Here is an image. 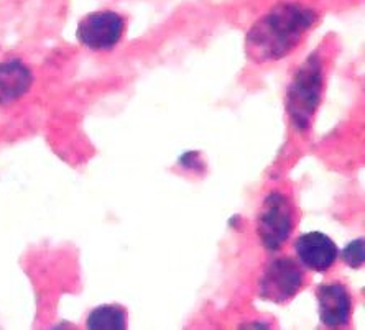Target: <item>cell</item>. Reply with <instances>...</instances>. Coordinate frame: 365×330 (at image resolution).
Listing matches in <instances>:
<instances>
[{"label":"cell","mask_w":365,"mask_h":330,"mask_svg":"<svg viewBox=\"0 0 365 330\" xmlns=\"http://www.w3.org/2000/svg\"><path fill=\"white\" fill-rule=\"evenodd\" d=\"M318 20L313 9L302 4L283 2L250 26L245 38V51L250 61L270 63L289 55L306 31Z\"/></svg>","instance_id":"1"},{"label":"cell","mask_w":365,"mask_h":330,"mask_svg":"<svg viewBox=\"0 0 365 330\" xmlns=\"http://www.w3.org/2000/svg\"><path fill=\"white\" fill-rule=\"evenodd\" d=\"M323 90V63L311 55L294 74L287 94V109L292 124L298 130H308L321 102Z\"/></svg>","instance_id":"2"},{"label":"cell","mask_w":365,"mask_h":330,"mask_svg":"<svg viewBox=\"0 0 365 330\" xmlns=\"http://www.w3.org/2000/svg\"><path fill=\"white\" fill-rule=\"evenodd\" d=\"M293 230V206L282 193L268 194L257 217V233L267 250L277 252Z\"/></svg>","instance_id":"3"},{"label":"cell","mask_w":365,"mask_h":330,"mask_svg":"<svg viewBox=\"0 0 365 330\" xmlns=\"http://www.w3.org/2000/svg\"><path fill=\"white\" fill-rule=\"evenodd\" d=\"M125 22L122 15L112 10L93 12L78 23L76 36L83 46L93 51H107L122 40Z\"/></svg>","instance_id":"4"},{"label":"cell","mask_w":365,"mask_h":330,"mask_svg":"<svg viewBox=\"0 0 365 330\" xmlns=\"http://www.w3.org/2000/svg\"><path fill=\"white\" fill-rule=\"evenodd\" d=\"M303 273L292 258H277L267 266L259 281V292L267 301L287 302L302 289Z\"/></svg>","instance_id":"5"},{"label":"cell","mask_w":365,"mask_h":330,"mask_svg":"<svg viewBox=\"0 0 365 330\" xmlns=\"http://www.w3.org/2000/svg\"><path fill=\"white\" fill-rule=\"evenodd\" d=\"M316 297L319 319L326 327L346 326L352 312V299L346 286L341 283L321 284L316 289Z\"/></svg>","instance_id":"6"},{"label":"cell","mask_w":365,"mask_h":330,"mask_svg":"<svg viewBox=\"0 0 365 330\" xmlns=\"http://www.w3.org/2000/svg\"><path fill=\"white\" fill-rule=\"evenodd\" d=\"M297 255L306 268L327 271L337 260V247L331 237L321 232L303 233L294 242Z\"/></svg>","instance_id":"7"},{"label":"cell","mask_w":365,"mask_h":330,"mask_svg":"<svg viewBox=\"0 0 365 330\" xmlns=\"http://www.w3.org/2000/svg\"><path fill=\"white\" fill-rule=\"evenodd\" d=\"M34 74L24 63L10 60L0 63V105H10L29 92Z\"/></svg>","instance_id":"8"},{"label":"cell","mask_w":365,"mask_h":330,"mask_svg":"<svg viewBox=\"0 0 365 330\" xmlns=\"http://www.w3.org/2000/svg\"><path fill=\"white\" fill-rule=\"evenodd\" d=\"M86 326L91 330H122L127 327V314L119 306L96 307L88 316Z\"/></svg>","instance_id":"9"},{"label":"cell","mask_w":365,"mask_h":330,"mask_svg":"<svg viewBox=\"0 0 365 330\" xmlns=\"http://www.w3.org/2000/svg\"><path fill=\"white\" fill-rule=\"evenodd\" d=\"M364 257V238H359V240L347 243L344 252H342V258H344V262L351 266V268H359V266H362Z\"/></svg>","instance_id":"10"}]
</instances>
